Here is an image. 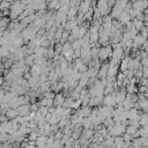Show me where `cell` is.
Returning <instances> with one entry per match:
<instances>
[{"mask_svg": "<svg viewBox=\"0 0 148 148\" xmlns=\"http://www.w3.org/2000/svg\"><path fill=\"white\" fill-rule=\"evenodd\" d=\"M111 57H112V49H111V46L104 45V46H102V49H99L98 59L101 61H105L108 58H111Z\"/></svg>", "mask_w": 148, "mask_h": 148, "instance_id": "obj_1", "label": "cell"}, {"mask_svg": "<svg viewBox=\"0 0 148 148\" xmlns=\"http://www.w3.org/2000/svg\"><path fill=\"white\" fill-rule=\"evenodd\" d=\"M140 114L141 113L139 112V110L136 108H132V109H130L127 111V120H130V121H139Z\"/></svg>", "mask_w": 148, "mask_h": 148, "instance_id": "obj_2", "label": "cell"}, {"mask_svg": "<svg viewBox=\"0 0 148 148\" xmlns=\"http://www.w3.org/2000/svg\"><path fill=\"white\" fill-rule=\"evenodd\" d=\"M132 7L139 12H143L146 8H148V0H136L132 2Z\"/></svg>", "mask_w": 148, "mask_h": 148, "instance_id": "obj_3", "label": "cell"}, {"mask_svg": "<svg viewBox=\"0 0 148 148\" xmlns=\"http://www.w3.org/2000/svg\"><path fill=\"white\" fill-rule=\"evenodd\" d=\"M147 40V38L145 37V36H142L140 32L133 38V47L134 49H138V47H141L143 44H145V42Z\"/></svg>", "mask_w": 148, "mask_h": 148, "instance_id": "obj_4", "label": "cell"}, {"mask_svg": "<svg viewBox=\"0 0 148 148\" xmlns=\"http://www.w3.org/2000/svg\"><path fill=\"white\" fill-rule=\"evenodd\" d=\"M103 103H104V105H108V106H114V105H117L114 94H113V92L108 94V95L103 98Z\"/></svg>", "mask_w": 148, "mask_h": 148, "instance_id": "obj_5", "label": "cell"}, {"mask_svg": "<svg viewBox=\"0 0 148 148\" xmlns=\"http://www.w3.org/2000/svg\"><path fill=\"white\" fill-rule=\"evenodd\" d=\"M131 20H132V16L130 15V13L125 9L120 15H119V17H118V21H119V23L120 24H127L128 22H131Z\"/></svg>", "mask_w": 148, "mask_h": 148, "instance_id": "obj_6", "label": "cell"}, {"mask_svg": "<svg viewBox=\"0 0 148 148\" xmlns=\"http://www.w3.org/2000/svg\"><path fill=\"white\" fill-rule=\"evenodd\" d=\"M65 95L64 94H56L53 98V106H62L65 102Z\"/></svg>", "mask_w": 148, "mask_h": 148, "instance_id": "obj_7", "label": "cell"}, {"mask_svg": "<svg viewBox=\"0 0 148 148\" xmlns=\"http://www.w3.org/2000/svg\"><path fill=\"white\" fill-rule=\"evenodd\" d=\"M130 56H126V57H123V59L120 60V64H119V68H120V72H126L128 69V61H130Z\"/></svg>", "mask_w": 148, "mask_h": 148, "instance_id": "obj_8", "label": "cell"}, {"mask_svg": "<svg viewBox=\"0 0 148 148\" xmlns=\"http://www.w3.org/2000/svg\"><path fill=\"white\" fill-rule=\"evenodd\" d=\"M108 69H109V64H103L98 71V77L101 80L106 79V74H108Z\"/></svg>", "mask_w": 148, "mask_h": 148, "instance_id": "obj_9", "label": "cell"}, {"mask_svg": "<svg viewBox=\"0 0 148 148\" xmlns=\"http://www.w3.org/2000/svg\"><path fill=\"white\" fill-rule=\"evenodd\" d=\"M46 142H47V135H43V134H40V135L36 139V146H37L38 148L44 147V146L46 145Z\"/></svg>", "mask_w": 148, "mask_h": 148, "instance_id": "obj_10", "label": "cell"}, {"mask_svg": "<svg viewBox=\"0 0 148 148\" xmlns=\"http://www.w3.org/2000/svg\"><path fill=\"white\" fill-rule=\"evenodd\" d=\"M17 116H18V111H17V109L9 108V109L6 111V117L9 118V119H15Z\"/></svg>", "mask_w": 148, "mask_h": 148, "instance_id": "obj_11", "label": "cell"}, {"mask_svg": "<svg viewBox=\"0 0 148 148\" xmlns=\"http://www.w3.org/2000/svg\"><path fill=\"white\" fill-rule=\"evenodd\" d=\"M125 90H126V92H130V94H136L138 92V87L135 86V83L128 82L125 87Z\"/></svg>", "mask_w": 148, "mask_h": 148, "instance_id": "obj_12", "label": "cell"}, {"mask_svg": "<svg viewBox=\"0 0 148 148\" xmlns=\"http://www.w3.org/2000/svg\"><path fill=\"white\" fill-rule=\"evenodd\" d=\"M124 143H125V141H124V139H123V136H114V142H113V148H123L124 147Z\"/></svg>", "mask_w": 148, "mask_h": 148, "instance_id": "obj_13", "label": "cell"}, {"mask_svg": "<svg viewBox=\"0 0 148 148\" xmlns=\"http://www.w3.org/2000/svg\"><path fill=\"white\" fill-rule=\"evenodd\" d=\"M134 105H135V103H134V102H132V101H131V99H128V98H125V101L123 102V108H124L126 111H128L130 109L134 108Z\"/></svg>", "mask_w": 148, "mask_h": 148, "instance_id": "obj_14", "label": "cell"}, {"mask_svg": "<svg viewBox=\"0 0 148 148\" xmlns=\"http://www.w3.org/2000/svg\"><path fill=\"white\" fill-rule=\"evenodd\" d=\"M139 124H140V126H145V125L148 124V113H147V112H142V113L140 114Z\"/></svg>", "mask_w": 148, "mask_h": 148, "instance_id": "obj_15", "label": "cell"}, {"mask_svg": "<svg viewBox=\"0 0 148 148\" xmlns=\"http://www.w3.org/2000/svg\"><path fill=\"white\" fill-rule=\"evenodd\" d=\"M133 25L135 27V29L138 30V31H140L143 27H145V22L143 21H141V20H138V18H133Z\"/></svg>", "mask_w": 148, "mask_h": 148, "instance_id": "obj_16", "label": "cell"}, {"mask_svg": "<svg viewBox=\"0 0 148 148\" xmlns=\"http://www.w3.org/2000/svg\"><path fill=\"white\" fill-rule=\"evenodd\" d=\"M39 105L47 106V108H52V106H53V99H50V98L44 97V98H43V99L39 102Z\"/></svg>", "mask_w": 148, "mask_h": 148, "instance_id": "obj_17", "label": "cell"}, {"mask_svg": "<svg viewBox=\"0 0 148 148\" xmlns=\"http://www.w3.org/2000/svg\"><path fill=\"white\" fill-rule=\"evenodd\" d=\"M31 74L32 75H40L42 74V67L39 66V65H36V64H34L32 65V67H31Z\"/></svg>", "mask_w": 148, "mask_h": 148, "instance_id": "obj_18", "label": "cell"}, {"mask_svg": "<svg viewBox=\"0 0 148 148\" xmlns=\"http://www.w3.org/2000/svg\"><path fill=\"white\" fill-rule=\"evenodd\" d=\"M38 112L42 114V116H46L47 113H49V108L47 106H43V105H39V108H38Z\"/></svg>", "mask_w": 148, "mask_h": 148, "instance_id": "obj_19", "label": "cell"}, {"mask_svg": "<svg viewBox=\"0 0 148 148\" xmlns=\"http://www.w3.org/2000/svg\"><path fill=\"white\" fill-rule=\"evenodd\" d=\"M75 14H76V9H75V8H71V9H68V13H67V17H68L69 20H74V16H75Z\"/></svg>", "mask_w": 148, "mask_h": 148, "instance_id": "obj_20", "label": "cell"}, {"mask_svg": "<svg viewBox=\"0 0 148 148\" xmlns=\"http://www.w3.org/2000/svg\"><path fill=\"white\" fill-rule=\"evenodd\" d=\"M80 105H82L81 99H80V98H79V99H75V101L72 102V104H71V109H77Z\"/></svg>", "mask_w": 148, "mask_h": 148, "instance_id": "obj_21", "label": "cell"}, {"mask_svg": "<svg viewBox=\"0 0 148 148\" xmlns=\"http://www.w3.org/2000/svg\"><path fill=\"white\" fill-rule=\"evenodd\" d=\"M123 139H124V141H125V142H131L134 138H133V135H131V134H128V133H126V132H125V133L123 134Z\"/></svg>", "mask_w": 148, "mask_h": 148, "instance_id": "obj_22", "label": "cell"}, {"mask_svg": "<svg viewBox=\"0 0 148 148\" xmlns=\"http://www.w3.org/2000/svg\"><path fill=\"white\" fill-rule=\"evenodd\" d=\"M147 91H148V87H147V86L140 84V87L138 88V92H139V94H146Z\"/></svg>", "mask_w": 148, "mask_h": 148, "instance_id": "obj_23", "label": "cell"}, {"mask_svg": "<svg viewBox=\"0 0 148 148\" xmlns=\"http://www.w3.org/2000/svg\"><path fill=\"white\" fill-rule=\"evenodd\" d=\"M54 96H56V92H52V91H50V90H47V91H45V92H44V97H46V98L53 99V98H54Z\"/></svg>", "mask_w": 148, "mask_h": 148, "instance_id": "obj_24", "label": "cell"}, {"mask_svg": "<svg viewBox=\"0 0 148 148\" xmlns=\"http://www.w3.org/2000/svg\"><path fill=\"white\" fill-rule=\"evenodd\" d=\"M140 61H141V66L142 67H148V56L142 58V59H140Z\"/></svg>", "mask_w": 148, "mask_h": 148, "instance_id": "obj_25", "label": "cell"}, {"mask_svg": "<svg viewBox=\"0 0 148 148\" xmlns=\"http://www.w3.org/2000/svg\"><path fill=\"white\" fill-rule=\"evenodd\" d=\"M142 73H143V77L148 79V67H142Z\"/></svg>", "mask_w": 148, "mask_h": 148, "instance_id": "obj_26", "label": "cell"}, {"mask_svg": "<svg viewBox=\"0 0 148 148\" xmlns=\"http://www.w3.org/2000/svg\"><path fill=\"white\" fill-rule=\"evenodd\" d=\"M142 47H143V50H145L146 52H148V39L145 42V44L142 45Z\"/></svg>", "mask_w": 148, "mask_h": 148, "instance_id": "obj_27", "label": "cell"}, {"mask_svg": "<svg viewBox=\"0 0 148 148\" xmlns=\"http://www.w3.org/2000/svg\"><path fill=\"white\" fill-rule=\"evenodd\" d=\"M90 148H101V147L98 146V143H97V142H94V143L90 146Z\"/></svg>", "mask_w": 148, "mask_h": 148, "instance_id": "obj_28", "label": "cell"}, {"mask_svg": "<svg viewBox=\"0 0 148 148\" xmlns=\"http://www.w3.org/2000/svg\"><path fill=\"white\" fill-rule=\"evenodd\" d=\"M132 148H143V146H138V145H132Z\"/></svg>", "mask_w": 148, "mask_h": 148, "instance_id": "obj_29", "label": "cell"}, {"mask_svg": "<svg viewBox=\"0 0 148 148\" xmlns=\"http://www.w3.org/2000/svg\"><path fill=\"white\" fill-rule=\"evenodd\" d=\"M143 14H145L146 16H148V8H146V9L143 10Z\"/></svg>", "mask_w": 148, "mask_h": 148, "instance_id": "obj_30", "label": "cell"}, {"mask_svg": "<svg viewBox=\"0 0 148 148\" xmlns=\"http://www.w3.org/2000/svg\"><path fill=\"white\" fill-rule=\"evenodd\" d=\"M2 82H3V79H2V77H0V86H1V84H3Z\"/></svg>", "mask_w": 148, "mask_h": 148, "instance_id": "obj_31", "label": "cell"}, {"mask_svg": "<svg viewBox=\"0 0 148 148\" xmlns=\"http://www.w3.org/2000/svg\"><path fill=\"white\" fill-rule=\"evenodd\" d=\"M145 95H146V97H147V98H148V91H147V92H146V94H145Z\"/></svg>", "mask_w": 148, "mask_h": 148, "instance_id": "obj_32", "label": "cell"}, {"mask_svg": "<svg viewBox=\"0 0 148 148\" xmlns=\"http://www.w3.org/2000/svg\"><path fill=\"white\" fill-rule=\"evenodd\" d=\"M133 1H136V0H132V2H133Z\"/></svg>", "mask_w": 148, "mask_h": 148, "instance_id": "obj_33", "label": "cell"}, {"mask_svg": "<svg viewBox=\"0 0 148 148\" xmlns=\"http://www.w3.org/2000/svg\"><path fill=\"white\" fill-rule=\"evenodd\" d=\"M147 87H148V83H147Z\"/></svg>", "mask_w": 148, "mask_h": 148, "instance_id": "obj_34", "label": "cell"}]
</instances>
